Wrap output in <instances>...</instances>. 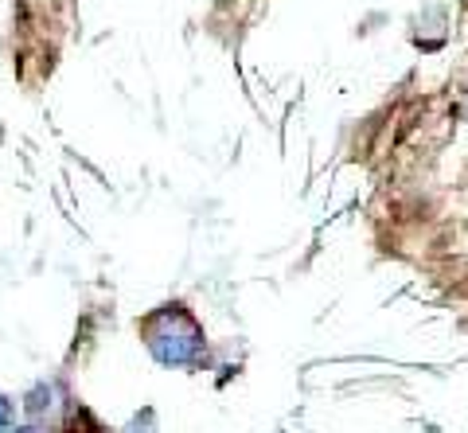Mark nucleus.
Listing matches in <instances>:
<instances>
[{
	"instance_id": "nucleus-1",
	"label": "nucleus",
	"mask_w": 468,
	"mask_h": 433,
	"mask_svg": "<svg viewBox=\"0 0 468 433\" xmlns=\"http://www.w3.org/2000/svg\"><path fill=\"white\" fill-rule=\"evenodd\" d=\"M137 336L153 364L168 371H196L207 359V332L184 301H165L137 321Z\"/></svg>"
},
{
	"instance_id": "nucleus-2",
	"label": "nucleus",
	"mask_w": 468,
	"mask_h": 433,
	"mask_svg": "<svg viewBox=\"0 0 468 433\" xmlns=\"http://www.w3.org/2000/svg\"><path fill=\"white\" fill-rule=\"evenodd\" d=\"M449 36H452V12H449V5H426L414 20H410V39H414V48H421V51L445 48Z\"/></svg>"
},
{
	"instance_id": "nucleus-3",
	"label": "nucleus",
	"mask_w": 468,
	"mask_h": 433,
	"mask_svg": "<svg viewBox=\"0 0 468 433\" xmlns=\"http://www.w3.org/2000/svg\"><path fill=\"white\" fill-rule=\"evenodd\" d=\"M58 410H63V386H58L55 379H43L24 395V414H27L32 426L48 429V422H55Z\"/></svg>"
},
{
	"instance_id": "nucleus-4",
	"label": "nucleus",
	"mask_w": 468,
	"mask_h": 433,
	"mask_svg": "<svg viewBox=\"0 0 468 433\" xmlns=\"http://www.w3.org/2000/svg\"><path fill=\"white\" fill-rule=\"evenodd\" d=\"M122 433H156V414H153V410L133 414V422H129Z\"/></svg>"
},
{
	"instance_id": "nucleus-5",
	"label": "nucleus",
	"mask_w": 468,
	"mask_h": 433,
	"mask_svg": "<svg viewBox=\"0 0 468 433\" xmlns=\"http://www.w3.org/2000/svg\"><path fill=\"white\" fill-rule=\"evenodd\" d=\"M12 426H16V402L8 395H0V433H8Z\"/></svg>"
},
{
	"instance_id": "nucleus-6",
	"label": "nucleus",
	"mask_w": 468,
	"mask_h": 433,
	"mask_svg": "<svg viewBox=\"0 0 468 433\" xmlns=\"http://www.w3.org/2000/svg\"><path fill=\"white\" fill-rule=\"evenodd\" d=\"M457 118L468 121V82H464V90H461V98H457Z\"/></svg>"
},
{
	"instance_id": "nucleus-7",
	"label": "nucleus",
	"mask_w": 468,
	"mask_h": 433,
	"mask_svg": "<svg viewBox=\"0 0 468 433\" xmlns=\"http://www.w3.org/2000/svg\"><path fill=\"white\" fill-rule=\"evenodd\" d=\"M8 433H48V429H43V426H32V422H24V426H12Z\"/></svg>"
},
{
	"instance_id": "nucleus-8",
	"label": "nucleus",
	"mask_w": 468,
	"mask_h": 433,
	"mask_svg": "<svg viewBox=\"0 0 468 433\" xmlns=\"http://www.w3.org/2000/svg\"><path fill=\"white\" fill-rule=\"evenodd\" d=\"M90 433H110V429H101V426H94V429H90Z\"/></svg>"
}]
</instances>
